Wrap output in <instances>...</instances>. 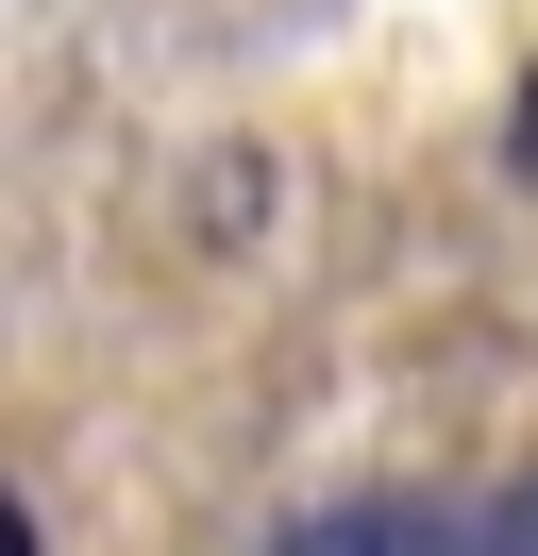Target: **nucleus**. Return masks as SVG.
<instances>
[{
  "label": "nucleus",
  "instance_id": "1",
  "mask_svg": "<svg viewBox=\"0 0 538 556\" xmlns=\"http://www.w3.org/2000/svg\"><path fill=\"white\" fill-rule=\"evenodd\" d=\"M269 556H471V522L421 506V489H354V506H303Z\"/></svg>",
  "mask_w": 538,
  "mask_h": 556
},
{
  "label": "nucleus",
  "instance_id": "2",
  "mask_svg": "<svg viewBox=\"0 0 538 556\" xmlns=\"http://www.w3.org/2000/svg\"><path fill=\"white\" fill-rule=\"evenodd\" d=\"M471 556H538V472H504L488 506H471Z\"/></svg>",
  "mask_w": 538,
  "mask_h": 556
},
{
  "label": "nucleus",
  "instance_id": "3",
  "mask_svg": "<svg viewBox=\"0 0 538 556\" xmlns=\"http://www.w3.org/2000/svg\"><path fill=\"white\" fill-rule=\"evenodd\" d=\"M0 556H34V522H17V506H0Z\"/></svg>",
  "mask_w": 538,
  "mask_h": 556
}]
</instances>
